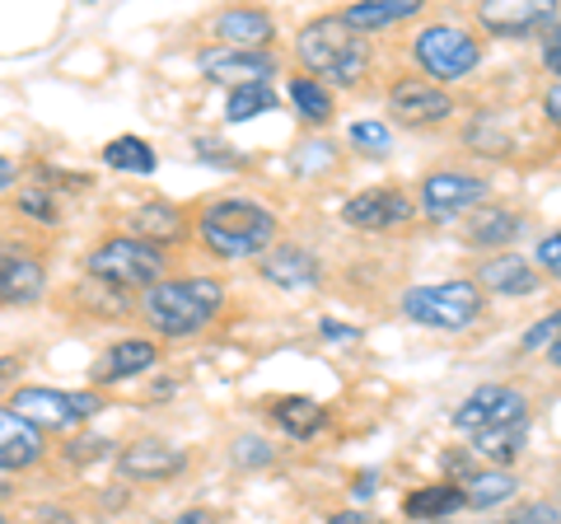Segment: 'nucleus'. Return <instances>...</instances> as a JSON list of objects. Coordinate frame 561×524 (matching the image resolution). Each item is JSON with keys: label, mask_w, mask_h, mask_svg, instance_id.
<instances>
[{"label": "nucleus", "mask_w": 561, "mask_h": 524, "mask_svg": "<svg viewBox=\"0 0 561 524\" xmlns=\"http://www.w3.org/2000/svg\"><path fill=\"white\" fill-rule=\"evenodd\" d=\"M295 57H300V71L309 80L337 84V90H356L375 66V47L360 29H351L342 14H323V20H309L300 29Z\"/></svg>", "instance_id": "f257e3e1"}, {"label": "nucleus", "mask_w": 561, "mask_h": 524, "mask_svg": "<svg viewBox=\"0 0 561 524\" xmlns=\"http://www.w3.org/2000/svg\"><path fill=\"white\" fill-rule=\"evenodd\" d=\"M230 295H225L220 276H164L160 286L140 295V314H146L150 333L160 338H192L206 333L225 314Z\"/></svg>", "instance_id": "f03ea898"}, {"label": "nucleus", "mask_w": 561, "mask_h": 524, "mask_svg": "<svg viewBox=\"0 0 561 524\" xmlns=\"http://www.w3.org/2000/svg\"><path fill=\"white\" fill-rule=\"evenodd\" d=\"M276 230H280L276 212H267L253 197H220L197 212V239L216 258H230V262L267 258L276 249Z\"/></svg>", "instance_id": "7ed1b4c3"}, {"label": "nucleus", "mask_w": 561, "mask_h": 524, "mask_svg": "<svg viewBox=\"0 0 561 524\" xmlns=\"http://www.w3.org/2000/svg\"><path fill=\"white\" fill-rule=\"evenodd\" d=\"M164 272H169V249L146 243L136 235H113V239H103L99 249L84 253V276L117 295H131V291L146 295L150 286L164 282Z\"/></svg>", "instance_id": "20e7f679"}, {"label": "nucleus", "mask_w": 561, "mask_h": 524, "mask_svg": "<svg viewBox=\"0 0 561 524\" xmlns=\"http://www.w3.org/2000/svg\"><path fill=\"white\" fill-rule=\"evenodd\" d=\"M398 309L416 328L463 333V328H472L486 314V295L478 291V282H435V286H412Z\"/></svg>", "instance_id": "39448f33"}, {"label": "nucleus", "mask_w": 561, "mask_h": 524, "mask_svg": "<svg viewBox=\"0 0 561 524\" xmlns=\"http://www.w3.org/2000/svg\"><path fill=\"white\" fill-rule=\"evenodd\" d=\"M103 408H108V398L99 389L66 394V389H38V384H28V389L10 394V412L24 417L38 435H70L90 422V417H99Z\"/></svg>", "instance_id": "423d86ee"}, {"label": "nucleus", "mask_w": 561, "mask_h": 524, "mask_svg": "<svg viewBox=\"0 0 561 524\" xmlns=\"http://www.w3.org/2000/svg\"><path fill=\"white\" fill-rule=\"evenodd\" d=\"M412 61L416 76H426L431 84L445 90V84L468 80L482 66V43L459 24H426L412 38Z\"/></svg>", "instance_id": "0eeeda50"}, {"label": "nucleus", "mask_w": 561, "mask_h": 524, "mask_svg": "<svg viewBox=\"0 0 561 524\" xmlns=\"http://www.w3.org/2000/svg\"><path fill=\"white\" fill-rule=\"evenodd\" d=\"M416 216V202L402 187H365L356 197L342 202V225L360 235H389L402 230Z\"/></svg>", "instance_id": "6e6552de"}, {"label": "nucleus", "mask_w": 561, "mask_h": 524, "mask_svg": "<svg viewBox=\"0 0 561 524\" xmlns=\"http://www.w3.org/2000/svg\"><path fill=\"white\" fill-rule=\"evenodd\" d=\"M519 417H529V398H524L515 384H478V389L454 408V426L468 435H482L505 422H519Z\"/></svg>", "instance_id": "1a4fd4ad"}, {"label": "nucleus", "mask_w": 561, "mask_h": 524, "mask_svg": "<svg viewBox=\"0 0 561 524\" xmlns=\"http://www.w3.org/2000/svg\"><path fill=\"white\" fill-rule=\"evenodd\" d=\"M389 117L398 127H440L454 117V99L440 84H431L426 76H402L389 90Z\"/></svg>", "instance_id": "9d476101"}, {"label": "nucleus", "mask_w": 561, "mask_h": 524, "mask_svg": "<svg viewBox=\"0 0 561 524\" xmlns=\"http://www.w3.org/2000/svg\"><path fill=\"white\" fill-rule=\"evenodd\" d=\"M486 202V179L478 173H459V169H440L421 179V212L431 220H449V216H468Z\"/></svg>", "instance_id": "9b49d317"}, {"label": "nucleus", "mask_w": 561, "mask_h": 524, "mask_svg": "<svg viewBox=\"0 0 561 524\" xmlns=\"http://www.w3.org/2000/svg\"><path fill=\"white\" fill-rule=\"evenodd\" d=\"M478 24L491 38H542L557 24V5L552 0H482L478 5Z\"/></svg>", "instance_id": "f8f14e48"}, {"label": "nucleus", "mask_w": 561, "mask_h": 524, "mask_svg": "<svg viewBox=\"0 0 561 524\" xmlns=\"http://www.w3.org/2000/svg\"><path fill=\"white\" fill-rule=\"evenodd\" d=\"M197 66H202L206 80L230 84V90H243V84H267L280 71L276 52H239V47H206L197 57Z\"/></svg>", "instance_id": "ddd939ff"}, {"label": "nucleus", "mask_w": 561, "mask_h": 524, "mask_svg": "<svg viewBox=\"0 0 561 524\" xmlns=\"http://www.w3.org/2000/svg\"><path fill=\"white\" fill-rule=\"evenodd\" d=\"M47 295V267L33 249H0V305L24 309Z\"/></svg>", "instance_id": "4468645a"}, {"label": "nucleus", "mask_w": 561, "mask_h": 524, "mask_svg": "<svg viewBox=\"0 0 561 524\" xmlns=\"http://www.w3.org/2000/svg\"><path fill=\"white\" fill-rule=\"evenodd\" d=\"M154 361H160V346H154L150 338H117L94 356L90 379H94V389H113V384H127L136 375H146Z\"/></svg>", "instance_id": "2eb2a0df"}, {"label": "nucleus", "mask_w": 561, "mask_h": 524, "mask_svg": "<svg viewBox=\"0 0 561 524\" xmlns=\"http://www.w3.org/2000/svg\"><path fill=\"white\" fill-rule=\"evenodd\" d=\"M183 468H187V454L173 449L169 441H154V435L131 441L117 454V474L131 478V482H169V478H179Z\"/></svg>", "instance_id": "dca6fc26"}, {"label": "nucleus", "mask_w": 561, "mask_h": 524, "mask_svg": "<svg viewBox=\"0 0 561 524\" xmlns=\"http://www.w3.org/2000/svg\"><path fill=\"white\" fill-rule=\"evenodd\" d=\"M43 454H47V435H38L10 408H0V474H28V468L43 464Z\"/></svg>", "instance_id": "f3484780"}, {"label": "nucleus", "mask_w": 561, "mask_h": 524, "mask_svg": "<svg viewBox=\"0 0 561 524\" xmlns=\"http://www.w3.org/2000/svg\"><path fill=\"white\" fill-rule=\"evenodd\" d=\"M257 272H262V282H272L280 291H309V286L323 282V262L309 249H300V243H280V249H272L262 258Z\"/></svg>", "instance_id": "a211bd4d"}, {"label": "nucleus", "mask_w": 561, "mask_h": 524, "mask_svg": "<svg viewBox=\"0 0 561 524\" xmlns=\"http://www.w3.org/2000/svg\"><path fill=\"white\" fill-rule=\"evenodd\" d=\"M216 38L220 47H239V52H267V43L276 38V20L267 10H253V5H234L216 14Z\"/></svg>", "instance_id": "6ab92c4d"}, {"label": "nucleus", "mask_w": 561, "mask_h": 524, "mask_svg": "<svg viewBox=\"0 0 561 524\" xmlns=\"http://www.w3.org/2000/svg\"><path fill=\"white\" fill-rule=\"evenodd\" d=\"M482 295H534L538 291V267H529L519 253H491L478 272H472Z\"/></svg>", "instance_id": "aec40b11"}, {"label": "nucleus", "mask_w": 561, "mask_h": 524, "mask_svg": "<svg viewBox=\"0 0 561 524\" xmlns=\"http://www.w3.org/2000/svg\"><path fill=\"white\" fill-rule=\"evenodd\" d=\"M519 212H505V206H478V212L463 216V243L468 249H505L519 235Z\"/></svg>", "instance_id": "412c9836"}, {"label": "nucleus", "mask_w": 561, "mask_h": 524, "mask_svg": "<svg viewBox=\"0 0 561 524\" xmlns=\"http://www.w3.org/2000/svg\"><path fill=\"white\" fill-rule=\"evenodd\" d=\"M459 511H468V497H463V487H459V482L412 487L408 501H402V515H408V520H431V524H440V520L459 515Z\"/></svg>", "instance_id": "4be33fe9"}, {"label": "nucleus", "mask_w": 561, "mask_h": 524, "mask_svg": "<svg viewBox=\"0 0 561 524\" xmlns=\"http://www.w3.org/2000/svg\"><path fill=\"white\" fill-rule=\"evenodd\" d=\"M272 422L280 426V435H290V441H313V435L328 426V408L313 403V398L286 394V398H272Z\"/></svg>", "instance_id": "5701e85b"}, {"label": "nucleus", "mask_w": 561, "mask_h": 524, "mask_svg": "<svg viewBox=\"0 0 561 524\" xmlns=\"http://www.w3.org/2000/svg\"><path fill=\"white\" fill-rule=\"evenodd\" d=\"M127 230L136 235V239H146V243H173L183 230H187V220H183V212L179 206H169V202H146V206H136V212L127 216Z\"/></svg>", "instance_id": "b1692460"}, {"label": "nucleus", "mask_w": 561, "mask_h": 524, "mask_svg": "<svg viewBox=\"0 0 561 524\" xmlns=\"http://www.w3.org/2000/svg\"><path fill=\"white\" fill-rule=\"evenodd\" d=\"M421 14V0H360V5H351L342 20L360 33H375V29H393L402 20H416Z\"/></svg>", "instance_id": "393cba45"}, {"label": "nucleus", "mask_w": 561, "mask_h": 524, "mask_svg": "<svg viewBox=\"0 0 561 524\" xmlns=\"http://www.w3.org/2000/svg\"><path fill=\"white\" fill-rule=\"evenodd\" d=\"M524 441H529V417H519V422H505L496 431L472 435V454H482V459H491L496 468H511L519 459Z\"/></svg>", "instance_id": "a878e982"}, {"label": "nucleus", "mask_w": 561, "mask_h": 524, "mask_svg": "<svg viewBox=\"0 0 561 524\" xmlns=\"http://www.w3.org/2000/svg\"><path fill=\"white\" fill-rule=\"evenodd\" d=\"M290 103H295V113H300L305 127H328V122L337 117V99H332V90L319 80H309L305 71L290 76Z\"/></svg>", "instance_id": "bb28decb"}, {"label": "nucleus", "mask_w": 561, "mask_h": 524, "mask_svg": "<svg viewBox=\"0 0 561 524\" xmlns=\"http://www.w3.org/2000/svg\"><path fill=\"white\" fill-rule=\"evenodd\" d=\"M463 487V497H468V511H496V505H505L515 492H519V482L511 468H486V474H472L459 482Z\"/></svg>", "instance_id": "cd10ccee"}, {"label": "nucleus", "mask_w": 561, "mask_h": 524, "mask_svg": "<svg viewBox=\"0 0 561 524\" xmlns=\"http://www.w3.org/2000/svg\"><path fill=\"white\" fill-rule=\"evenodd\" d=\"M103 164L117 173H154L160 169V155H154L150 141H140V136H113L103 146Z\"/></svg>", "instance_id": "c85d7f7f"}, {"label": "nucleus", "mask_w": 561, "mask_h": 524, "mask_svg": "<svg viewBox=\"0 0 561 524\" xmlns=\"http://www.w3.org/2000/svg\"><path fill=\"white\" fill-rule=\"evenodd\" d=\"M276 90L272 84H243V90H230V99H225V117L230 122H253L262 113L276 109Z\"/></svg>", "instance_id": "c756f323"}, {"label": "nucleus", "mask_w": 561, "mask_h": 524, "mask_svg": "<svg viewBox=\"0 0 561 524\" xmlns=\"http://www.w3.org/2000/svg\"><path fill=\"white\" fill-rule=\"evenodd\" d=\"M346 141L356 146L360 155H375V160H379V155L393 150V127L383 117H356V122H351V132H346Z\"/></svg>", "instance_id": "7c9ffc66"}, {"label": "nucleus", "mask_w": 561, "mask_h": 524, "mask_svg": "<svg viewBox=\"0 0 561 524\" xmlns=\"http://www.w3.org/2000/svg\"><path fill=\"white\" fill-rule=\"evenodd\" d=\"M20 212L28 220H38V225H57V216H61L57 192H51V187H24L20 192Z\"/></svg>", "instance_id": "2f4dec72"}, {"label": "nucleus", "mask_w": 561, "mask_h": 524, "mask_svg": "<svg viewBox=\"0 0 561 524\" xmlns=\"http://www.w3.org/2000/svg\"><path fill=\"white\" fill-rule=\"evenodd\" d=\"M234 464L239 468H272L276 464V445L262 435H239L234 441Z\"/></svg>", "instance_id": "473e14b6"}, {"label": "nucleus", "mask_w": 561, "mask_h": 524, "mask_svg": "<svg viewBox=\"0 0 561 524\" xmlns=\"http://www.w3.org/2000/svg\"><path fill=\"white\" fill-rule=\"evenodd\" d=\"M113 454V441H103V435H80V441H70L66 445V459L70 464H99V459H108Z\"/></svg>", "instance_id": "72a5a7b5"}, {"label": "nucleus", "mask_w": 561, "mask_h": 524, "mask_svg": "<svg viewBox=\"0 0 561 524\" xmlns=\"http://www.w3.org/2000/svg\"><path fill=\"white\" fill-rule=\"evenodd\" d=\"M197 155H202L206 164H220V169H243V164H249L239 150L220 146V141H210V136H202V141H197Z\"/></svg>", "instance_id": "f704fd0d"}, {"label": "nucleus", "mask_w": 561, "mask_h": 524, "mask_svg": "<svg viewBox=\"0 0 561 524\" xmlns=\"http://www.w3.org/2000/svg\"><path fill=\"white\" fill-rule=\"evenodd\" d=\"M557 333H561V309H552L548 319H538V323L529 328V333H524V342H519V346H524V352H542V342H552Z\"/></svg>", "instance_id": "c9c22d12"}, {"label": "nucleus", "mask_w": 561, "mask_h": 524, "mask_svg": "<svg viewBox=\"0 0 561 524\" xmlns=\"http://www.w3.org/2000/svg\"><path fill=\"white\" fill-rule=\"evenodd\" d=\"M534 262H538V267L552 276V282H561V230H557V235H548V239H538Z\"/></svg>", "instance_id": "e433bc0d"}, {"label": "nucleus", "mask_w": 561, "mask_h": 524, "mask_svg": "<svg viewBox=\"0 0 561 524\" xmlns=\"http://www.w3.org/2000/svg\"><path fill=\"white\" fill-rule=\"evenodd\" d=\"M538 57H542V66L561 80V24H552L548 33H542V43H538Z\"/></svg>", "instance_id": "4c0bfd02"}, {"label": "nucleus", "mask_w": 561, "mask_h": 524, "mask_svg": "<svg viewBox=\"0 0 561 524\" xmlns=\"http://www.w3.org/2000/svg\"><path fill=\"white\" fill-rule=\"evenodd\" d=\"M511 520H515V524H561V511H557V505L534 501V505H519Z\"/></svg>", "instance_id": "58836bf2"}, {"label": "nucleus", "mask_w": 561, "mask_h": 524, "mask_svg": "<svg viewBox=\"0 0 561 524\" xmlns=\"http://www.w3.org/2000/svg\"><path fill=\"white\" fill-rule=\"evenodd\" d=\"M445 474H449V482H463V478H472L478 468H472V454L468 449H445Z\"/></svg>", "instance_id": "ea45409f"}, {"label": "nucleus", "mask_w": 561, "mask_h": 524, "mask_svg": "<svg viewBox=\"0 0 561 524\" xmlns=\"http://www.w3.org/2000/svg\"><path fill=\"white\" fill-rule=\"evenodd\" d=\"M542 117H548L552 127L561 132V80H552L548 90H542Z\"/></svg>", "instance_id": "a19ab883"}, {"label": "nucleus", "mask_w": 561, "mask_h": 524, "mask_svg": "<svg viewBox=\"0 0 561 524\" xmlns=\"http://www.w3.org/2000/svg\"><path fill=\"white\" fill-rule=\"evenodd\" d=\"M319 333H323L328 342H360V328L337 323V319H323V323H319Z\"/></svg>", "instance_id": "79ce46f5"}, {"label": "nucleus", "mask_w": 561, "mask_h": 524, "mask_svg": "<svg viewBox=\"0 0 561 524\" xmlns=\"http://www.w3.org/2000/svg\"><path fill=\"white\" fill-rule=\"evenodd\" d=\"M173 524H220V515H216V511H206V505H192V511L173 515Z\"/></svg>", "instance_id": "37998d69"}, {"label": "nucleus", "mask_w": 561, "mask_h": 524, "mask_svg": "<svg viewBox=\"0 0 561 524\" xmlns=\"http://www.w3.org/2000/svg\"><path fill=\"white\" fill-rule=\"evenodd\" d=\"M375 482H379V474H360L356 482H351V497H356V501H370V497H375Z\"/></svg>", "instance_id": "c03bdc74"}, {"label": "nucleus", "mask_w": 561, "mask_h": 524, "mask_svg": "<svg viewBox=\"0 0 561 524\" xmlns=\"http://www.w3.org/2000/svg\"><path fill=\"white\" fill-rule=\"evenodd\" d=\"M328 524H379V520L365 511H337V515H328Z\"/></svg>", "instance_id": "a18cd8bd"}, {"label": "nucleus", "mask_w": 561, "mask_h": 524, "mask_svg": "<svg viewBox=\"0 0 561 524\" xmlns=\"http://www.w3.org/2000/svg\"><path fill=\"white\" fill-rule=\"evenodd\" d=\"M24 371V356H0V389H5V379H14Z\"/></svg>", "instance_id": "49530a36"}, {"label": "nucleus", "mask_w": 561, "mask_h": 524, "mask_svg": "<svg viewBox=\"0 0 561 524\" xmlns=\"http://www.w3.org/2000/svg\"><path fill=\"white\" fill-rule=\"evenodd\" d=\"M10 183H14V164L5 160V155H0V192H5Z\"/></svg>", "instance_id": "de8ad7c7"}, {"label": "nucleus", "mask_w": 561, "mask_h": 524, "mask_svg": "<svg viewBox=\"0 0 561 524\" xmlns=\"http://www.w3.org/2000/svg\"><path fill=\"white\" fill-rule=\"evenodd\" d=\"M548 361H552V365H557V371H561V333H557V338L548 342Z\"/></svg>", "instance_id": "09e8293b"}, {"label": "nucleus", "mask_w": 561, "mask_h": 524, "mask_svg": "<svg viewBox=\"0 0 561 524\" xmlns=\"http://www.w3.org/2000/svg\"><path fill=\"white\" fill-rule=\"evenodd\" d=\"M43 524H80V520H76V515H47Z\"/></svg>", "instance_id": "8fccbe9b"}, {"label": "nucleus", "mask_w": 561, "mask_h": 524, "mask_svg": "<svg viewBox=\"0 0 561 524\" xmlns=\"http://www.w3.org/2000/svg\"><path fill=\"white\" fill-rule=\"evenodd\" d=\"M5 497H10V487H5V482H0V501H5Z\"/></svg>", "instance_id": "3c124183"}, {"label": "nucleus", "mask_w": 561, "mask_h": 524, "mask_svg": "<svg viewBox=\"0 0 561 524\" xmlns=\"http://www.w3.org/2000/svg\"><path fill=\"white\" fill-rule=\"evenodd\" d=\"M496 524H515V520H496Z\"/></svg>", "instance_id": "603ef678"}, {"label": "nucleus", "mask_w": 561, "mask_h": 524, "mask_svg": "<svg viewBox=\"0 0 561 524\" xmlns=\"http://www.w3.org/2000/svg\"><path fill=\"white\" fill-rule=\"evenodd\" d=\"M0 524H10V520H5V515H0Z\"/></svg>", "instance_id": "864d4df0"}]
</instances>
